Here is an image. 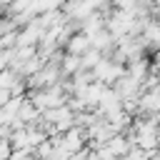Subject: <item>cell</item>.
Returning <instances> with one entry per match:
<instances>
[{"mask_svg": "<svg viewBox=\"0 0 160 160\" xmlns=\"http://www.w3.org/2000/svg\"><path fill=\"white\" fill-rule=\"evenodd\" d=\"M90 50H92V42H90V38H88L85 32L72 35L70 42L65 45V52H68V55H75V58H82V55L90 52Z\"/></svg>", "mask_w": 160, "mask_h": 160, "instance_id": "1", "label": "cell"}, {"mask_svg": "<svg viewBox=\"0 0 160 160\" xmlns=\"http://www.w3.org/2000/svg\"><path fill=\"white\" fill-rule=\"evenodd\" d=\"M18 120H20L22 125H40V122H42V112L32 105V100H28V98H25V102H22V108H20Z\"/></svg>", "mask_w": 160, "mask_h": 160, "instance_id": "2", "label": "cell"}, {"mask_svg": "<svg viewBox=\"0 0 160 160\" xmlns=\"http://www.w3.org/2000/svg\"><path fill=\"white\" fill-rule=\"evenodd\" d=\"M150 65H152V60L142 58V60L128 62V65H125V70H128V75H130V78H135V80L145 82V78H148V72H150Z\"/></svg>", "mask_w": 160, "mask_h": 160, "instance_id": "3", "label": "cell"}, {"mask_svg": "<svg viewBox=\"0 0 160 160\" xmlns=\"http://www.w3.org/2000/svg\"><path fill=\"white\" fill-rule=\"evenodd\" d=\"M108 148H110V152L115 155V158H128V152H130V142H128V138L125 135H115L110 142H108Z\"/></svg>", "mask_w": 160, "mask_h": 160, "instance_id": "4", "label": "cell"}, {"mask_svg": "<svg viewBox=\"0 0 160 160\" xmlns=\"http://www.w3.org/2000/svg\"><path fill=\"white\" fill-rule=\"evenodd\" d=\"M125 160H150V152H145L140 148H130V152H128Z\"/></svg>", "mask_w": 160, "mask_h": 160, "instance_id": "5", "label": "cell"}, {"mask_svg": "<svg viewBox=\"0 0 160 160\" xmlns=\"http://www.w3.org/2000/svg\"><path fill=\"white\" fill-rule=\"evenodd\" d=\"M10 160H35V155L32 152H12Z\"/></svg>", "mask_w": 160, "mask_h": 160, "instance_id": "6", "label": "cell"}, {"mask_svg": "<svg viewBox=\"0 0 160 160\" xmlns=\"http://www.w3.org/2000/svg\"><path fill=\"white\" fill-rule=\"evenodd\" d=\"M150 160H160V150H155V152L150 155Z\"/></svg>", "mask_w": 160, "mask_h": 160, "instance_id": "7", "label": "cell"}]
</instances>
